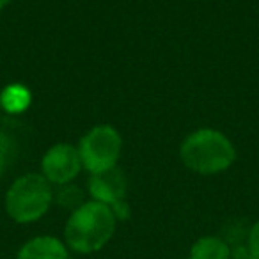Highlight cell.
I'll list each match as a JSON object with an SVG mask.
<instances>
[{
	"label": "cell",
	"instance_id": "6da1fadb",
	"mask_svg": "<svg viewBox=\"0 0 259 259\" xmlns=\"http://www.w3.org/2000/svg\"><path fill=\"white\" fill-rule=\"evenodd\" d=\"M117 226L114 211L98 201L73 209L64 227V243L76 254H94L112 240Z\"/></svg>",
	"mask_w": 259,
	"mask_h": 259
},
{
	"label": "cell",
	"instance_id": "7a4b0ae2",
	"mask_svg": "<svg viewBox=\"0 0 259 259\" xmlns=\"http://www.w3.org/2000/svg\"><path fill=\"white\" fill-rule=\"evenodd\" d=\"M236 151L229 139L211 128H202L188 135L181 144V160L197 174H219L233 165Z\"/></svg>",
	"mask_w": 259,
	"mask_h": 259
},
{
	"label": "cell",
	"instance_id": "3957f363",
	"mask_svg": "<svg viewBox=\"0 0 259 259\" xmlns=\"http://www.w3.org/2000/svg\"><path fill=\"white\" fill-rule=\"evenodd\" d=\"M54 202L52 183L43 174H25L9 187L6 211L16 224H32L47 215Z\"/></svg>",
	"mask_w": 259,
	"mask_h": 259
},
{
	"label": "cell",
	"instance_id": "277c9868",
	"mask_svg": "<svg viewBox=\"0 0 259 259\" xmlns=\"http://www.w3.org/2000/svg\"><path fill=\"white\" fill-rule=\"evenodd\" d=\"M121 148L122 141L117 130L108 124L94 126L83 135L78 146L83 169H87L91 174L112 169L117 165Z\"/></svg>",
	"mask_w": 259,
	"mask_h": 259
},
{
	"label": "cell",
	"instance_id": "5b68a950",
	"mask_svg": "<svg viewBox=\"0 0 259 259\" xmlns=\"http://www.w3.org/2000/svg\"><path fill=\"white\" fill-rule=\"evenodd\" d=\"M126 192H128V181L117 165L103 172L91 174L89 195L93 197V201L108 206L117 220H126L130 217Z\"/></svg>",
	"mask_w": 259,
	"mask_h": 259
},
{
	"label": "cell",
	"instance_id": "8992f818",
	"mask_svg": "<svg viewBox=\"0 0 259 259\" xmlns=\"http://www.w3.org/2000/svg\"><path fill=\"white\" fill-rule=\"evenodd\" d=\"M82 167L78 148L71 144H55L54 148L48 149L41 160L43 176L57 187L71 183L78 176Z\"/></svg>",
	"mask_w": 259,
	"mask_h": 259
},
{
	"label": "cell",
	"instance_id": "52a82bcc",
	"mask_svg": "<svg viewBox=\"0 0 259 259\" xmlns=\"http://www.w3.org/2000/svg\"><path fill=\"white\" fill-rule=\"evenodd\" d=\"M16 259H69V248L55 236H34L20 247Z\"/></svg>",
	"mask_w": 259,
	"mask_h": 259
},
{
	"label": "cell",
	"instance_id": "ba28073f",
	"mask_svg": "<svg viewBox=\"0 0 259 259\" xmlns=\"http://www.w3.org/2000/svg\"><path fill=\"white\" fill-rule=\"evenodd\" d=\"M188 259H233V250L222 238L201 236L190 247Z\"/></svg>",
	"mask_w": 259,
	"mask_h": 259
},
{
	"label": "cell",
	"instance_id": "9c48e42d",
	"mask_svg": "<svg viewBox=\"0 0 259 259\" xmlns=\"http://www.w3.org/2000/svg\"><path fill=\"white\" fill-rule=\"evenodd\" d=\"M30 91L22 83H11L0 93V105L8 114H22L30 105Z\"/></svg>",
	"mask_w": 259,
	"mask_h": 259
},
{
	"label": "cell",
	"instance_id": "30bf717a",
	"mask_svg": "<svg viewBox=\"0 0 259 259\" xmlns=\"http://www.w3.org/2000/svg\"><path fill=\"white\" fill-rule=\"evenodd\" d=\"M54 199H57V202L62 206V208H68V209H76L78 206H82L83 202V194L78 187L75 185H62L59 187V192L54 194Z\"/></svg>",
	"mask_w": 259,
	"mask_h": 259
},
{
	"label": "cell",
	"instance_id": "8fae6325",
	"mask_svg": "<svg viewBox=\"0 0 259 259\" xmlns=\"http://www.w3.org/2000/svg\"><path fill=\"white\" fill-rule=\"evenodd\" d=\"M15 156H16L15 139L9 134H6L4 130H0V178L8 172Z\"/></svg>",
	"mask_w": 259,
	"mask_h": 259
},
{
	"label": "cell",
	"instance_id": "7c38bea8",
	"mask_svg": "<svg viewBox=\"0 0 259 259\" xmlns=\"http://www.w3.org/2000/svg\"><path fill=\"white\" fill-rule=\"evenodd\" d=\"M247 250L252 259H259V220L252 224L247 234Z\"/></svg>",
	"mask_w": 259,
	"mask_h": 259
},
{
	"label": "cell",
	"instance_id": "4fadbf2b",
	"mask_svg": "<svg viewBox=\"0 0 259 259\" xmlns=\"http://www.w3.org/2000/svg\"><path fill=\"white\" fill-rule=\"evenodd\" d=\"M9 2H11V0H0V11H2V9H6V6H8Z\"/></svg>",
	"mask_w": 259,
	"mask_h": 259
}]
</instances>
